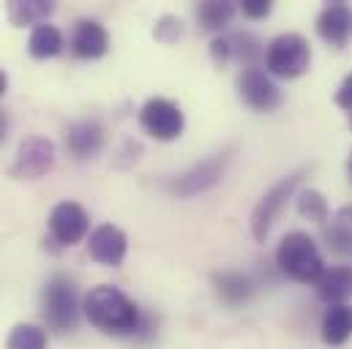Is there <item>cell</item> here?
<instances>
[{
    "label": "cell",
    "mask_w": 352,
    "mask_h": 349,
    "mask_svg": "<svg viewBox=\"0 0 352 349\" xmlns=\"http://www.w3.org/2000/svg\"><path fill=\"white\" fill-rule=\"evenodd\" d=\"M85 317L93 328L109 336H131L142 328V314L134 300L126 297L118 286L101 284L93 286L85 297Z\"/></svg>",
    "instance_id": "obj_1"
},
{
    "label": "cell",
    "mask_w": 352,
    "mask_h": 349,
    "mask_svg": "<svg viewBox=\"0 0 352 349\" xmlns=\"http://www.w3.org/2000/svg\"><path fill=\"white\" fill-rule=\"evenodd\" d=\"M276 264L284 275L300 284H317V278L325 273L320 249L306 232H287L281 238L276 249Z\"/></svg>",
    "instance_id": "obj_2"
},
{
    "label": "cell",
    "mask_w": 352,
    "mask_h": 349,
    "mask_svg": "<svg viewBox=\"0 0 352 349\" xmlns=\"http://www.w3.org/2000/svg\"><path fill=\"white\" fill-rule=\"evenodd\" d=\"M41 314L55 333H69L80 322V295L69 275H52L44 286Z\"/></svg>",
    "instance_id": "obj_3"
},
{
    "label": "cell",
    "mask_w": 352,
    "mask_h": 349,
    "mask_svg": "<svg viewBox=\"0 0 352 349\" xmlns=\"http://www.w3.org/2000/svg\"><path fill=\"white\" fill-rule=\"evenodd\" d=\"M309 63H311V47L298 33H284V36L273 38L265 52V69L281 80L300 77L309 69Z\"/></svg>",
    "instance_id": "obj_4"
},
{
    "label": "cell",
    "mask_w": 352,
    "mask_h": 349,
    "mask_svg": "<svg viewBox=\"0 0 352 349\" xmlns=\"http://www.w3.org/2000/svg\"><path fill=\"white\" fill-rule=\"evenodd\" d=\"M140 126L151 137L170 142V139H177L183 134L186 117H183V112H180V106H177L175 101H170V98H151L140 109Z\"/></svg>",
    "instance_id": "obj_5"
},
{
    "label": "cell",
    "mask_w": 352,
    "mask_h": 349,
    "mask_svg": "<svg viewBox=\"0 0 352 349\" xmlns=\"http://www.w3.org/2000/svg\"><path fill=\"white\" fill-rule=\"evenodd\" d=\"M230 150L224 153H213L208 159H202L199 164H194L191 170H186L183 174H177L175 180L170 183V188L175 191L177 196H194V194H202L208 191L210 185H216L224 172H227V164H230Z\"/></svg>",
    "instance_id": "obj_6"
},
{
    "label": "cell",
    "mask_w": 352,
    "mask_h": 349,
    "mask_svg": "<svg viewBox=\"0 0 352 349\" xmlns=\"http://www.w3.org/2000/svg\"><path fill=\"white\" fill-rule=\"evenodd\" d=\"M52 167H55V145L44 137H30L19 145L8 174L19 180H33V177L47 174Z\"/></svg>",
    "instance_id": "obj_7"
},
{
    "label": "cell",
    "mask_w": 352,
    "mask_h": 349,
    "mask_svg": "<svg viewBox=\"0 0 352 349\" xmlns=\"http://www.w3.org/2000/svg\"><path fill=\"white\" fill-rule=\"evenodd\" d=\"M300 180H303V172H295V174H289V177H284L281 183H276L263 199L257 202V207H254V213H252V232H254V238H257L260 243L267 238V232H270L276 216L281 213V207L287 205V199L292 196V191H295V185H298Z\"/></svg>",
    "instance_id": "obj_8"
},
{
    "label": "cell",
    "mask_w": 352,
    "mask_h": 349,
    "mask_svg": "<svg viewBox=\"0 0 352 349\" xmlns=\"http://www.w3.org/2000/svg\"><path fill=\"white\" fill-rule=\"evenodd\" d=\"M90 229V218L82 205L77 202H60L50 213V235L60 246H74L80 243Z\"/></svg>",
    "instance_id": "obj_9"
},
{
    "label": "cell",
    "mask_w": 352,
    "mask_h": 349,
    "mask_svg": "<svg viewBox=\"0 0 352 349\" xmlns=\"http://www.w3.org/2000/svg\"><path fill=\"white\" fill-rule=\"evenodd\" d=\"M238 90H241V98L257 112H273L281 104V90L260 66H249L241 71Z\"/></svg>",
    "instance_id": "obj_10"
},
{
    "label": "cell",
    "mask_w": 352,
    "mask_h": 349,
    "mask_svg": "<svg viewBox=\"0 0 352 349\" xmlns=\"http://www.w3.org/2000/svg\"><path fill=\"white\" fill-rule=\"evenodd\" d=\"M126 249H129L126 235L118 227H112V224H101V227H96L90 232L88 251L98 264L118 267L120 262L126 260Z\"/></svg>",
    "instance_id": "obj_11"
},
{
    "label": "cell",
    "mask_w": 352,
    "mask_h": 349,
    "mask_svg": "<svg viewBox=\"0 0 352 349\" xmlns=\"http://www.w3.org/2000/svg\"><path fill=\"white\" fill-rule=\"evenodd\" d=\"M317 33L336 49H342L352 36V8L347 3H328L317 16Z\"/></svg>",
    "instance_id": "obj_12"
},
{
    "label": "cell",
    "mask_w": 352,
    "mask_h": 349,
    "mask_svg": "<svg viewBox=\"0 0 352 349\" xmlns=\"http://www.w3.org/2000/svg\"><path fill=\"white\" fill-rule=\"evenodd\" d=\"M104 139H107V134H104V126L101 123L82 120V123L69 126V131H66V150L74 159H80V161L82 159H93V156L101 153Z\"/></svg>",
    "instance_id": "obj_13"
},
{
    "label": "cell",
    "mask_w": 352,
    "mask_h": 349,
    "mask_svg": "<svg viewBox=\"0 0 352 349\" xmlns=\"http://www.w3.org/2000/svg\"><path fill=\"white\" fill-rule=\"evenodd\" d=\"M72 49H74L77 58H85V60H96V58L107 55V49H109V36H107L104 25L96 22V19H80L77 27H74Z\"/></svg>",
    "instance_id": "obj_14"
},
{
    "label": "cell",
    "mask_w": 352,
    "mask_h": 349,
    "mask_svg": "<svg viewBox=\"0 0 352 349\" xmlns=\"http://www.w3.org/2000/svg\"><path fill=\"white\" fill-rule=\"evenodd\" d=\"M317 295L331 303V306H344V300L352 297V267L350 264H339L325 270L317 278Z\"/></svg>",
    "instance_id": "obj_15"
},
{
    "label": "cell",
    "mask_w": 352,
    "mask_h": 349,
    "mask_svg": "<svg viewBox=\"0 0 352 349\" xmlns=\"http://www.w3.org/2000/svg\"><path fill=\"white\" fill-rule=\"evenodd\" d=\"M352 336V306H331L322 317V341L331 347L344 344Z\"/></svg>",
    "instance_id": "obj_16"
},
{
    "label": "cell",
    "mask_w": 352,
    "mask_h": 349,
    "mask_svg": "<svg viewBox=\"0 0 352 349\" xmlns=\"http://www.w3.org/2000/svg\"><path fill=\"white\" fill-rule=\"evenodd\" d=\"M28 52L38 60H47V58H55L63 52V33L55 27V25H36L30 38H28Z\"/></svg>",
    "instance_id": "obj_17"
},
{
    "label": "cell",
    "mask_w": 352,
    "mask_h": 349,
    "mask_svg": "<svg viewBox=\"0 0 352 349\" xmlns=\"http://www.w3.org/2000/svg\"><path fill=\"white\" fill-rule=\"evenodd\" d=\"M252 278L246 273H238V270H227V273H219L216 275V292L221 300H227L230 306H238L243 300H249L252 295Z\"/></svg>",
    "instance_id": "obj_18"
},
{
    "label": "cell",
    "mask_w": 352,
    "mask_h": 349,
    "mask_svg": "<svg viewBox=\"0 0 352 349\" xmlns=\"http://www.w3.org/2000/svg\"><path fill=\"white\" fill-rule=\"evenodd\" d=\"M6 11H8V19L14 25H33V22L44 25L47 16L55 11V3H47V0H11L6 5Z\"/></svg>",
    "instance_id": "obj_19"
},
{
    "label": "cell",
    "mask_w": 352,
    "mask_h": 349,
    "mask_svg": "<svg viewBox=\"0 0 352 349\" xmlns=\"http://www.w3.org/2000/svg\"><path fill=\"white\" fill-rule=\"evenodd\" d=\"M235 16V3L230 0H205L197 8V19L205 30H221Z\"/></svg>",
    "instance_id": "obj_20"
},
{
    "label": "cell",
    "mask_w": 352,
    "mask_h": 349,
    "mask_svg": "<svg viewBox=\"0 0 352 349\" xmlns=\"http://www.w3.org/2000/svg\"><path fill=\"white\" fill-rule=\"evenodd\" d=\"M227 41H230V58L246 63V69L257 66V58L263 55V44L252 33H235V36H227Z\"/></svg>",
    "instance_id": "obj_21"
},
{
    "label": "cell",
    "mask_w": 352,
    "mask_h": 349,
    "mask_svg": "<svg viewBox=\"0 0 352 349\" xmlns=\"http://www.w3.org/2000/svg\"><path fill=\"white\" fill-rule=\"evenodd\" d=\"M6 349H47V333L38 325H16L8 333Z\"/></svg>",
    "instance_id": "obj_22"
},
{
    "label": "cell",
    "mask_w": 352,
    "mask_h": 349,
    "mask_svg": "<svg viewBox=\"0 0 352 349\" xmlns=\"http://www.w3.org/2000/svg\"><path fill=\"white\" fill-rule=\"evenodd\" d=\"M298 213H300L303 218H309V221L322 224V221H328V202H325V196H322L320 191L306 188V191H300V196H298Z\"/></svg>",
    "instance_id": "obj_23"
},
{
    "label": "cell",
    "mask_w": 352,
    "mask_h": 349,
    "mask_svg": "<svg viewBox=\"0 0 352 349\" xmlns=\"http://www.w3.org/2000/svg\"><path fill=\"white\" fill-rule=\"evenodd\" d=\"M325 243L331 251L342 254V257H350L352 254V224L344 221L339 216V221H333L328 229H325Z\"/></svg>",
    "instance_id": "obj_24"
},
{
    "label": "cell",
    "mask_w": 352,
    "mask_h": 349,
    "mask_svg": "<svg viewBox=\"0 0 352 349\" xmlns=\"http://www.w3.org/2000/svg\"><path fill=\"white\" fill-rule=\"evenodd\" d=\"M183 36V22L175 19V16H162L159 25H156V38L162 41H175Z\"/></svg>",
    "instance_id": "obj_25"
},
{
    "label": "cell",
    "mask_w": 352,
    "mask_h": 349,
    "mask_svg": "<svg viewBox=\"0 0 352 349\" xmlns=\"http://www.w3.org/2000/svg\"><path fill=\"white\" fill-rule=\"evenodd\" d=\"M336 104L347 112V117H350V123H352V74L342 82V87H339V93H336Z\"/></svg>",
    "instance_id": "obj_26"
},
{
    "label": "cell",
    "mask_w": 352,
    "mask_h": 349,
    "mask_svg": "<svg viewBox=\"0 0 352 349\" xmlns=\"http://www.w3.org/2000/svg\"><path fill=\"white\" fill-rule=\"evenodd\" d=\"M241 8H243V14H246V16L260 19V16H265V14L270 11V3H267V0H243V3H241Z\"/></svg>",
    "instance_id": "obj_27"
},
{
    "label": "cell",
    "mask_w": 352,
    "mask_h": 349,
    "mask_svg": "<svg viewBox=\"0 0 352 349\" xmlns=\"http://www.w3.org/2000/svg\"><path fill=\"white\" fill-rule=\"evenodd\" d=\"M6 134H8V117H6V112L0 109V145L6 142Z\"/></svg>",
    "instance_id": "obj_28"
},
{
    "label": "cell",
    "mask_w": 352,
    "mask_h": 349,
    "mask_svg": "<svg viewBox=\"0 0 352 349\" xmlns=\"http://www.w3.org/2000/svg\"><path fill=\"white\" fill-rule=\"evenodd\" d=\"M6 87H8V77H6V71L0 69V95L6 93Z\"/></svg>",
    "instance_id": "obj_29"
},
{
    "label": "cell",
    "mask_w": 352,
    "mask_h": 349,
    "mask_svg": "<svg viewBox=\"0 0 352 349\" xmlns=\"http://www.w3.org/2000/svg\"><path fill=\"white\" fill-rule=\"evenodd\" d=\"M347 174H350V180H352V153H350V159H347Z\"/></svg>",
    "instance_id": "obj_30"
}]
</instances>
